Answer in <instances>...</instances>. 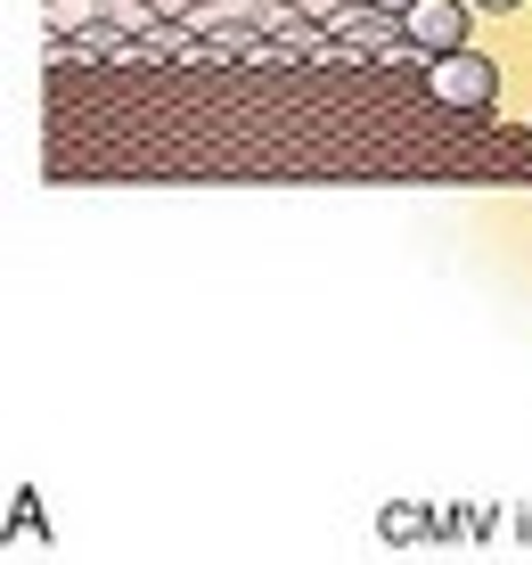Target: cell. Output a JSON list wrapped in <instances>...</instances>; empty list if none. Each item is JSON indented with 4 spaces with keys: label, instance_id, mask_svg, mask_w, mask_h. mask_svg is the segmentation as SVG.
<instances>
[{
    "label": "cell",
    "instance_id": "6da1fadb",
    "mask_svg": "<svg viewBox=\"0 0 532 565\" xmlns=\"http://www.w3.org/2000/svg\"><path fill=\"white\" fill-rule=\"evenodd\" d=\"M426 83H435L443 107H491V99H500V57H483V50H443L435 66H426Z\"/></svg>",
    "mask_w": 532,
    "mask_h": 565
},
{
    "label": "cell",
    "instance_id": "7a4b0ae2",
    "mask_svg": "<svg viewBox=\"0 0 532 565\" xmlns=\"http://www.w3.org/2000/svg\"><path fill=\"white\" fill-rule=\"evenodd\" d=\"M402 25H409V42H418L426 57L467 50V9H459V0H418V9H409Z\"/></svg>",
    "mask_w": 532,
    "mask_h": 565
},
{
    "label": "cell",
    "instance_id": "277c9868",
    "mask_svg": "<svg viewBox=\"0 0 532 565\" xmlns=\"http://www.w3.org/2000/svg\"><path fill=\"white\" fill-rule=\"evenodd\" d=\"M476 9H491V17H500V9H517V0H476Z\"/></svg>",
    "mask_w": 532,
    "mask_h": 565
},
{
    "label": "cell",
    "instance_id": "3957f363",
    "mask_svg": "<svg viewBox=\"0 0 532 565\" xmlns=\"http://www.w3.org/2000/svg\"><path fill=\"white\" fill-rule=\"evenodd\" d=\"M426 524H435V516H426L418 500H393V509H385V541H418Z\"/></svg>",
    "mask_w": 532,
    "mask_h": 565
},
{
    "label": "cell",
    "instance_id": "5b68a950",
    "mask_svg": "<svg viewBox=\"0 0 532 565\" xmlns=\"http://www.w3.org/2000/svg\"><path fill=\"white\" fill-rule=\"evenodd\" d=\"M377 9H402V17H409V9H418V0H377Z\"/></svg>",
    "mask_w": 532,
    "mask_h": 565
}]
</instances>
